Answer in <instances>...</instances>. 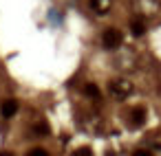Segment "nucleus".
<instances>
[{
	"instance_id": "obj_1",
	"label": "nucleus",
	"mask_w": 161,
	"mask_h": 156,
	"mask_svg": "<svg viewBox=\"0 0 161 156\" xmlns=\"http://www.w3.org/2000/svg\"><path fill=\"white\" fill-rule=\"evenodd\" d=\"M108 92H110L113 99H119V101L121 99H128L132 95V84L128 79H113L108 84Z\"/></svg>"
},
{
	"instance_id": "obj_2",
	"label": "nucleus",
	"mask_w": 161,
	"mask_h": 156,
	"mask_svg": "<svg viewBox=\"0 0 161 156\" xmlns=\"http://www.w3.org/2000/svg\"><path fill=\"white\" fill-rule=\"evenodd\" d=\"M121 31L119 29H106L104 31V35H102V44H104V49H108V51H113V49H119L121 46Z\"/></svg>"
},
{
	"instance_id": "obj_3",
	"label": "nucleus",
	"mask_w": 161,
	"mask_h": 156,
	"mask_svg": "<svg viewBox=\"0 0 161 156\" xmlns=\"http://www.w3.org/2000/svg\"><path fill=\"white\" fill-rule=\"evenodd\" d=\"M132 7L141 13V16H150L159 9V0H132Z\"/></svg>"
},
{
	"instance_id": "obj_4",
	"label": "nucleus",
	"mask_w": 161,
	"mask_h": 156,
	"mask_svg": "<svg viewBox=\"0 0 161 156\" xmlns=\"http://www.w3.org/2000/svg\"><path fill=\"white\" fill-rule=\"evenodd\" d=\"M88 5H91V9H93L97 16H104V13L110 11L113 0H88Z\"/></svg>"
},
{
	"instance_id": "obj_5",
	"label": "nucleus",
	"mask_w": 161,
	"mask_h": 156,
	"mask_svg": "<svg viewBox=\"0 0 161 156\" xmlns=\"http://www.w3.org/2000/svg\"><path fill=\"white\" fill-rule=\"evenodd\" d=\"M16 112H18V101L16 99H7V101L0 103V114H3L5 119H11Z\"/></svg>"
},
{
	"instance_id": "obj_6",
	"label": "nucleus",
	"mask_w": 161,
	"mask_h": 156,
	"mask_svg": "<svg viewBox=\"0 0 161 156\" xmlns=\"http://www.w3.org/2000/svg\"><path fill=\"white\" fill-rule=\"evenodd\" d=\"M130 121H132V127H141L143 121H146V108H143V106L132 108V112H130Z\"/></svg>"
},
{
	"instance_id": "obj_7",
	"label": "nucleus",
	"mask_w": 161,
	"mask_h": 156,
	"mask_svg": "<svg viewBox=\"0 0 161 156\" xmlns=\"http://www.w3.org/2000/svg\"><path fill=\"white\" fill-rule=\"evenodd\" d=\"M130 31H132L135 38H141V35L146 33V20H143L141 16L132 18V22H130Z\"/></svg>"
},
{
	"instance_id": "obj_8",
	"label": "nucleus",
	"mask_w": 161,
	"mask_h": 156,
	"mask_svg": "<svg viewBox=\"0 0 161 156\" xmlns=\"http://www.w3.org/2000/svg\"><path fill=\"white\" fill-rule=\"evenodd\" d=\"M84 95L91 97V99H99V97H102V92H99V88H97L95 84H86V86H84Z\"/></svg>"
},
{
	"instance_id": "obj_9",
	"label": "nucleus",
	"mask_w": 161,
	"mask_h": 156,
	"mask_svg": "<svg viewBox=\"0 0 161 156\" xmlns=\"http://www.w3.org/2000/svg\"><path fill=\"white\" fill-rule=\"evenodd\" d=\"M71 156H93V149L91 147H77Z\"/></svg>"
},
{
	"instance_id": "obj_10",
	"label": "nucleus",
	"mask_w": 161,
	"mask_h": 156,
	"mask_svg": "<svg viewBox=\"0 0 161 156\" xmlns=\"http://www.w3.org/2000/svg\"><path fill=\"white\" fill-rule=\"evenodd\" d=\"M27 156H49V152H47L44 147H33V149H31Z\"/></svg>"
},
{
	"instance_id": "obj_11",
	"label": "nucleus",
	"mask_w": 161,
	"mask_h": 156,
	"mask_svg": "<svg viewBox=\"0 0 161 156\" xmlns=\"http://www.w3.org/2000/svg\"><path fill=\"white\" fill-rule=\"evenodd\" d=\"M132 156H154V154H152L150 149H135Z\"/></svg>"
},
{
	"instance_id": "obj_12",
	"label": "nucleus",
	"mask_w": 161,
	"mask_h": 156,
	"mask_svg": "<svg viewBox=\"0 0 161 156\" xmlns=\"http://www.w3.org/2000/svg\"><path fill=\"white\" fill-rule=\"evenodd\" d=\"M36 132H38V134H49L51 130H49V125H42V123H40V125H36Z\"/></svg>"
},
{
	"instance_id": "obj_13",
	"label": "nucleus",
	"mask_w": 161,
	"mask_h": 156,
	"mask_svg": "<svg viewBox=\"0 0 161 156\" xmlns=\"http://www.w3.org/2000/svg\"><path fill=\"white\" fill-rule=\"evenodd\" d=\"M0 156H14L11 152H0Z\"/></svg>"
}]
</instances>
